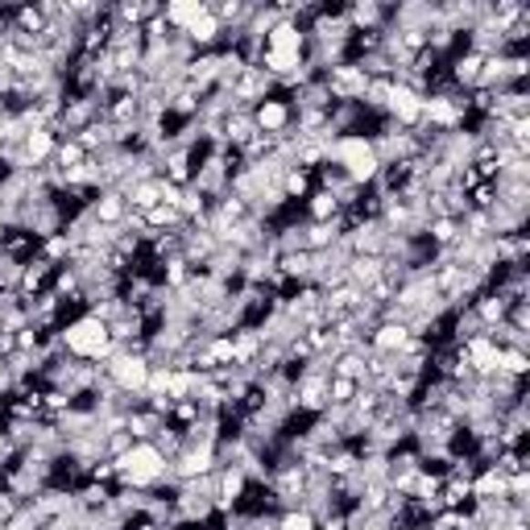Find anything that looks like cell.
Returning a JSON list of instances; mask_svg holds the SVG:
<instances>
[{"label":"cell","mask_w":530,"mask_h":530,"mask_svg":"<svg viewBox=\"0 0 530 530\" xmlns=\"http://www.w3.org/2000/svg\"><path fill=\"white\" fill-rule=\"evenodd\" d=\"M13 29L26 37H42V29H46L42 9L37 5H13Z\"/></svg>","instance_id":"d4e9b609"},{"label":"cell","mask_w":530,"mask_h":530,"mask_svg":"<svg viewBox=\"0 0 530 530\" xmlns=\"http://www.w3.org/2000/svg\"><path fill=\"white\" fill-rule=\"evenodd\" d=\"M207 13V0H166L162 5V17H166V26L171 29H187V26H195L199 17Z\"/></svg>","instance_id":"e0dca14e"},{"label":"cell","mask_w":530,"mask_h":530,"mask_svg":"<svg viewBox=\"0 0 530 530\" xmlns=\"http://www.w3.org/2000/svg\"><path fill=\"white\" fill-rule=\"evenodd\" d=\"M91 220H96V224H104V228H120L125 224V216H129V199L120 195L117 187H109V191H99L96 199H91Z\"/></svg>","instance_id":"ba28073f"},{"label":"cell","mask_w":530,"mask_h":530,"mask_svg":"<svg viewBox=\"0 0 530 530\" xmlns=\"http://www.w3.org/2000/svg\"><path fill=\"white\" fill-rule=\"evenodd\" d=\"M340 216V199L332 195V191L315 187L311 195L303 199V220H311V224H327V220Z\"/></svg>","instance_id":"2e32d148"},{"label":"cell","mask_w":530,"mask_h":530,"mask_svg":"<svg viewBox=\"0 0 530 530\" xmlns=\"http://www.w3.org/2000/svg\"><path fill=\"white\" fill-rule=\"evenodd\" d=\"M468 489H473V502H494V497H505V476L497 468H481L468 481Z\"/></svg>","instance_id":"7402d4cb"},{"label":"cell","mask_w":530,"mask_h":530,"mask_svg":"<svg viewBox=\"0 0 530 530\" xmlns=\"http://www.w3.org/2000/svg\"><path fill=\"white\" fill-rule=\"evenodd\" d=\"M141 224H145V233H174V228H182L187 220L179 216V207L158 203V207H150V212L141 216Z\"/></svg>","instance_id":"cb8c5ba5"},{"label":"cell","mask_w":530,"mask_h":530,"mask_svg":"<svg viewBox=\"0 0 530 530\" xmlns=\"http://www.w3.org/2000/svg\"><path fill=\"white\" fill-rule=\"evenodd\" d=\"M55 150H58L55 129H34V133H29L26 141H21V153H26L29 171H37V166L50 162V158H55Z\"/></svg>","instance_id":"9a60e30c"},{"label":"cell","mask_w":530,"mask_h":530,"mask_svg":"<svg viewBox=\"0 0 530 530\" xmlns=\"http://www.w3.org/2000/svg\"><path fill=\"white\" fill-rule=\"evenodd\" d=\"M274 530H319V518H311L307 510H282L274 518Z\"/></svg>","instance_id":"83f0119b"},{"label":"cell","mask_w":530,"mask_h":530,"mask_svg":"<svg viewBox=\"0 0 530 530\" xmlns=\"http://www.w3.org/2000/svg\"><path fill=\"white\" fill-rule=\"evenodd\" d=\"M55 265L50 261H42V257H29L26 261V270H21V286H17V295H26V298H37V295H46V290L55 286Z\"/></svg>","instance_id":"8fae6325"},{"label":"cell","mask_w":530,"mask_h":530,"mask_svg":"<svg viewBox=\"0 0 530 530\" xmlns=\"http://www.w3.org/2000/svg\"><path fill=\"white\" fill-rule=\"evenodd\" d=\"M315 191V174L311 171H303V166H290L286 174H282V195L290 199V203H298L303 207V199Z\"/></svg>","instance_id":"603a6c76"},{"label":"cell","mask_w":530,"mask_h":530,"mask_svg":"<svg viewBox=\"0 0 530 530\" xmlns=\"http://www.w3.org/2000/svg\"><path fill=\"white\" fill-rule=\"evenodd\" d=\"M460 348H464V357H468V365H473L476 378H489V373H497V357H502V348H497V344L489 340L485 332L473 336L468 344H460Z\"/></svg>","instance_id":"30bf717a"},{"label":"cell","mask_w":530,"mask_h":530,"mask_svg":"<svg viewBox=\"0 0 530 530\" xmlns=\"http://www.w3.org/2000/svg\"><path fill=\"white\" fill-rule=\"evenodd\" d=\"M381 274H386V261L381 257H348V265H344V278H348L357 290H369Z\"/></svg>","instance_id":"d6986e66"},{"label":"cell","mask_w":530,"mask_h":530,"mask_svg":"<svg viewBox=\"0 0 530 530\" xmlns=\"http://www.w3.org/2000/svg\"><path fill=\"white\" fill-rule=\"evenodd\" d=\"M244 489H249V476H244L236 464H220V473H216V497H212L216 514H233L236 505H241Z\"/></svg>","instance_id":"52a82bcc"},{"label":"cell","mask_w":530,"mask_h":530,"mask_svg":"<svg viewBox=\"0 0 530 530\" xmlns=\"http://www.w3.org/2000/svg\"><path fill=\"white\" fill-rule=\"evenodd\" d=\"M83 158H88V153H83L75 141H58V150H55V158H50V166H55V171H75Z\"/></svg>","instance_id":"f1b7e54d"},{"label":"cell","mask_w":530,"mask_h":530,"mask_svg":"<svg viewBox=\"0 0 530 530\" xmlns=\"http://www.w3.org/2000/svg\"><path fill=\"white\" fill-rule=\"evenodd\" d=\"M406 340H410V327L381 319V324L373 327V332H369V352H381V357H398Z\"/></svg>","instance_id":"7c38bea8"},{"label":"cell","mask_w":530,"mask_h":530,"mask_svg":"<svg viewBox=\"0 0 530 530\" xmlns=\"http://www.w3.org/2000/svg\"><path fill=\"white\" fill-rule=\"evenodd\" d=\"M253 125L265 137L290 133V129H295V104H290V96H278V91H274L270 99H261L257 109H253Z\"/></svg>","instance_id":"277c9868"},{"label":"cell","mask_w":530,"mask_h":530,"mask_svg":"<svg viewBox=\"0 0 530 530\" xmlns=\"http://www.w3.org/2000/svg\"><path fill=\"white\" fill-rule=\"evenodd\" d=\"M340 224H336V220H327V224H311V220H307V253H311V257H319V253H327V249H336V244H340Z\"/></svg>","instance_id":"44dd1931"},{"label":"cell","mask_w":530,"mask_h":530,"mask_svg":"<svg viewBox=\"0 0 530 530\" xmlns=\"http://www.w3.org/2000/svg\"><path fill=\"white\" fill-rule=\"evenodd\" d=\"M464 526V510H440L427 518V530H460Z\"/></svg>","instance_id":"d6a6232c"},{"label":"cell","mask_w":530,"mask_h":530,"mask_svg":"<svg viewBox=\"0 0 530 530\" xmlns=\"http://www.w3.org/2000/svg\"><path fill=\"white\" fill-rule=\"evenodd\" d=\"M71 249L75 244L67 241V233H55V236H46V241H37V257L42 261H50V265H67V261H71Z\"/></svg>","instance_id":"484cf974"},{"label":"cell","mask_w":530,"mask_h":530,"mask_svg":"<svg viewBox=\"0 0 530 530\" xmlns=\"http://www.w3.org/2000/svg\"><path fill=\"white\" fill-rule=\"evenodd\" d=\"M357 381L348 378H332L327 381V406H352V398H357Z\"/></svg>","instance_id":"f546056e"},{"label":"cell","mask_w":530,"mask_h":530,"mask_svg":"<svg viewBox=\"0 0 530 530\" xmlns=\"http://www.w3.org/2000/svg\"><path fill=\"white\" fill-rule=\"evenodd\" d=\"M497 369H502V373H510V378H518V381H526L530 378V352L502 348V357H497Z\"/></svg>","instance_id":"4316f807"},{"label":"cell","mask_w":530,"mask_h":530,"mask_svg":"<svg viewBox=\"0 0 530 530\" xmlns=\"http://www.w3.org/2000/svg\"><path fill=\"white\" fill-rule=\"evenodd\" d=\"M133 443L137 440L129 431H109V435H104V460H120L129 448H133Z\"/></svg>","instance_id":"1f68e13d"},{"label":"cell","mask_w":530,"mask_h":530,"mask_svg":"<svg viewBox=\"0 0 530 530\" xmlns=\"http://www.w3.org/2000/svg\"><path fill=\"white\" fill-rule=\"evenodd\" d=\"M58 340H63L67 357H75V360H109L112 357L109 324H99L96 315H79V319L63 324Z\"/></svg>","instance_id":"7a4b0ae2"},{"label":"cell","mask_w":530,"mask_h":530,"mask_svg":"<svg viewBox=\"0 0 530 530\" xmlns=\"http://www.w3.org/2000/svg\"><path fill=\"white\" fill-rule=\"evenodd\" d=\"M104 373L112 378V386L125 390V394H145V381H150V360L145 357H129V352H112L109 360H99Z\"/></svg>","instance_id":"3957f363"},{"label":"cell","mask_w":530,"mask_h":530,"mask_svg":"<svg viewBox=\"0 0 530 530\" xmlns=\"http://www.w3.org/2000/svg\"><path fill=\"white\" fill-rule=\"evenodd\" d=\"M117 485L125 489H158L171 485V464L153 443H133L125 456L117 460Z\"/></svg>","instance_id":"6da1fadb"},{"label":"cell","mask_w":530,"mask_h":530,"mask_svg":"<svg viewBox=\"0 0 530 530\" xmlns=\"http://www.w3.org/2000/svg\"><path fill=\"white\" fill-rule=\"evenodd\" d=\"M265 50L270 55H303L307 50V29L295 21H278V26L265 34Z\"/></svg>","instance_id":"9c48e42d"},{"label":"cell","mask_w":530,"mask_h":530,"mask_svg":"<svg viewBox=\"0 0 530 530\" xmlns=\"http://www.w3.org/2000/svg\"><path fill=\"white\" fill-rule=\"evenodd\" d=\"M319 530H348V514H340V510L324 514V518H319Z\"/></svg>","instance_id":"836d02e7"},{"label":"cell","mask_w":530,"mask_h":530,"mask_svg":"<svg viewBox=\"0 0 530 530\" xmlns=\"http://www.w3.org/2000/svg\"><path fill=\"white\" fill-rule=\"evenodd\" d=\"M344 21L352 34H378L390 26V5L386 0H352L344 5Z\"/></svg>","instance_id":"5b68a950"},{"label":"cell","mask_w":530,"mask_h":530,"mask_svg":"<svg viewBox=\"0 0 530 530\" xmlns=\"http://www.w3.org/2000/svg\"><path fill=\"white\" fill-rule=\"evenodd\" d=\"M327 381L332 378H324V373H307L303 369V378L295 381V410L298 414H324L327 410Z\"/></svg>","instance_id":"8992f818"},{"label":"cell","mask_w":530,"mask_h":530,"mask_svg":"<svg viewBox=\"0 0 530 530\" xmlns=\"http://www.w3.org/2000/svg\"><path fill=\"white\" fill-rule=\"evenodd\" d=\"M481 63H485L481 55H473V50H460V55L448 58V79L456 83L460 91H476V79H481Z\"/></svg>","instance_id":"4fadbf2b"},{"label":"cell","mask_w":530,"mask_h":530,"mask_svg":"<svg viewBox=\"0 0 530 530\" xmlns=\"http://www.w3.org/2000/svg\"><path fill=\"white\" fill-rule=\"evenodd\" d=\"M494 203H497V187H494V182H476V187L468 191V207H473V212H489Z\"/></svg>","instance_id":"4dcf8cb0"},{"label":"cell","mask_w":530,"mask_h":530,"mask_svg":"<svg viewBox=\"0 0 530 530\" xmlns=\"http://www.w3.org/2000/svg\"><path fill=\"white\" fill-rule=\"evenodd\" d=\"M0 253L13 261H29V257H37V236L29 228H5L0 233Z\"/></svg>","instance_id":"ac0fdd59"},{"label":"cell","mask_w":530,"mask_h":530,"mask_svg":"<svg viewBox=\"0 0 530 530\" xmlns=\"http://www.w3.org/2000/svg\"><path fill=\"white\" fill-rule=\"evenodd\" d=\"M257 137V125H253V112L236 109L233 117L224 120V150H241L244 141H253Z\"/></svg>","instance_id":"ffe728a7"},{"label":"cell","mask_w":530,"mask_h":530,"mask_svg":"<svg viewBox=\"0 0 530 530\" xmlns=\"http://www.w3.org/2000/svg\"><path fill=\"white\" fill-rule=\"evenodd\" d=\"M468 307H473V315H476V319H481V327H485V332H489V327L505 324V307H510V298H505L502 290H494V286H489L485 295H476Z\"/></svg>","instance_id":"5bb4252c"}]
</instances>
